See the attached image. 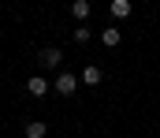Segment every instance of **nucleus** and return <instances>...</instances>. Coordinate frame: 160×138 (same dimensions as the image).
<instances>
[{
  "label": "nucleus",
  "instance_id": "f257e3e1",
  "mask_svg": "<svg viewBox=\"0 0 160 138\" xmlns=\"http://www.w3.org/2000/svg\"><path fill=\"white\" fill-rule=\"evenodd\" d=\"M52 90L60 93V97H71V93L78 90V75H71V71H60V75H56V82H52Z\"/></svg>",
  "mask_w": 160,
  "mask_h": 138
},
{
  "label": "nucleus",
  "instance_id": "f03ea898",
  "mask_svg": "<svg viewBox=\"0 0 160 138\" xmlns=\"http://www.w3.org/2000/svg\"><path fill=\"white\" fill-rule=\"evenodd\" d=\"M38 60H41V67H48V71H56V67H60V60H63V52L48 45V49H41V56H38Z\"/></svg>",
  "mask_w": 160,
  "mask_h": 138
},
{
  "label": "nucleus",
  "instance_id": "7ed1b4c3",
  "mask_svg": "<svg viewBox=\"0 0 160 138\" xmlns=\"http://www.w3.org/2000/svg\"><path fill=\"white\" fill-rule=\"evenodd\" d=\"M26 90L34 93V97H45V93H48V79H45V75H34V79L26 82Z\"/></svg>",
  "mask_w": 160,
  "mask_h": 138
},
{
  "label": "nucleus",
  "instance_id": "20e7f679",
  "mask_svg": "<svg viewBox=\"0 0 160 138\" xmlns=\"http://www.w3.org/2000/svg\"><path fill=\"white\" fill-rule=\"evenodd\" d=\"M101 79H104V71H101V67H93V64H89V67H82V82H86V86H101Z\"/></svg>",
  "mask_w": 160,
  "mask_h": 138
},
{
  "label": "nucleus",
  "instance_id": "39448f33",
  "mask_svg": "<svg viewBox=\"0 0 160 138\" xmlns=\"http://www.w3.org/2000/svg\"><path fill=\"white\" fill-rule=\"evenodd\" d=\"M119 41H123V34L116 30V26H108V30H101V45H104V49H116Z\"/></svg>",
  "mask_w": 160,
  "mask_h": 138
},
{
  "label": "nucleus",
  "instance_id": "423d86ee",
  "mask_svg": "<svg viewBox=\"0 0 160 138\" xmlns=\"http://www.w3.org/2000/svg\"><path fill=\"white\" fill-rule=\"evenodd\" d=\"M130 11H134V8H130V0H112V19H130Z\"/></svg>",
  "mask_w": 160,
  "mask_h": 138
},
{
  "label": "nucleus",
  "instance_id": "0eeeda50",
  "mask_svg": "<svg viewBox=\"0 0 160 138\" xmlns=\"http://www.w3.org/2000/svg\"><path fill=\"white\" fill-rule=\"evenodd\" d=\"M71 15H75L78 23H86V19H89V0H75V4H71Z\"/></svg>",
  "mask_w": 160,
  "mask_h": 138
},
{
  "label": "nucleus",
  "instance_id": "6e6552de",
  "mask_svg": "<svg viewBox=\"0 0 160 138\" xmlns=\"http://www.w3.org/2000/svg\"><path fill=\"white\" fill-rule=\"evenodd\" d=\"M45 135H48V127H45L41 120H30V123H26V138H45Z\"/></svg>",
  "mask_w": 160,
  "mask_h": 138
},
{
  "label": "nucleus",
  "instance_id": "1a4fd4ad",
  "mask_svg": "<svg viewBox=\"0 0 160 138\" xmlns=\"http://www.w3.org/2000/svg\"><path fill=\"white\" fill-rule=\"evenodd\" d=\"M89 38H93V34H89V26H78V30H75V45H86Z\"/></svg>",
  "mask_w": 160,
  "mask_h": 138
}]
</instances>
